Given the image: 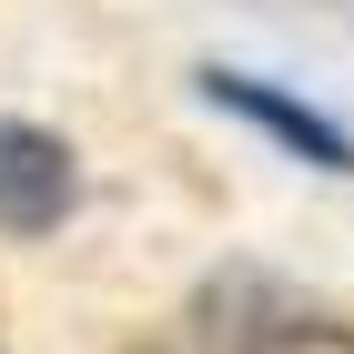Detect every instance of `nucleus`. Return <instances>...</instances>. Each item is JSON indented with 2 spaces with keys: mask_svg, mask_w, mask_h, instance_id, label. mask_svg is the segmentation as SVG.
Segmentation results:
<instances>
[{
  "mask_svg": "<svg viewBox=\"0 0 354 354\" xmlns=\"http://www.w3.org/2000/svg\"><path fill=\"white\" fill-rule=\"evenodd\" d=\"M82 213V152L21 111H0V233L10 243H51Z\"/></svg>",
  "mask_w": 354,
  "mask_h": 354,
  "instance_id": "obj_1",
  "label": "nucleus"
},
{
  "mask_svg": "<svg viewBox=\"0 0 354 354\" xmlns=\"http://www.w3.org/2000/svg\"><path fill=\"white\" fill-rule=\"evenodd\" d=\"M203 102H213V111H243L253 132H273L294 162H314V172H354V132H344V122H324L314 102L253 82V71H203Z\"/></svg>",
  "mask_w": 354,
  "mask_h": 354,
  "instance_id": "obj_2",
  "label": "nucleus"
}]
</instances>
